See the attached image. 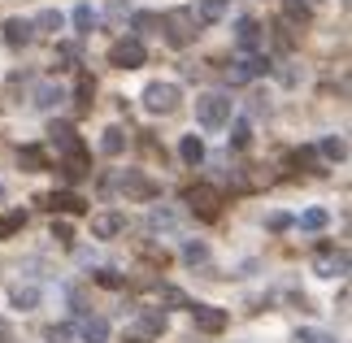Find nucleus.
<instances>
[{
    "instance_id": "f704fd0d",
    "label": "nucleus",
    "mask_w": 352,
    "mask_h": 343,
    "mask_svg": "<svg viewBox=\"0 0 352 343\" xmlns=\"http://www.w3.org/2000/svg\"><path fill=\"white\" fill-rule=\"evenodd\" d=\"M70 339H74L70 326H48V343H70Z\"/></svg>"
},
{
    "instance_id": "4c0bfd02",
    "label": "nucleus",
    "mask_w": 352,
    "mask_h": 343,
    "mask_svg": "<svg viewBox=\"0 0 352 343\" xmlns=\"http://www.w3.org/2000/svg\"><path fill=\"white\" fill-rule=\"evenodd\" d=\"M300 343H335V335H322V331H300Z\"/></svg>"
},
{
    "instance_id": "4468645a",
    "label": "nucleus",
    "mask_w": 352,
    "mask_h": 343,
    "mask_svg": "<svg viewBox=\"0 0 352 343\" xmlns=\"http://www.w3.org/2000/svg\"><path fill=\"white\" fill-rule=\"evenodd\" d=\"M31 22H26V18H9L5 22V44H13V48H22V44H31Z\"/></svg>"
},
{
    "instance_id": "c9c22d12",
    "label": "nucleus",
    "mask_w": 352,
    "mask_h": 343,
    "mask_svg": "<svg viewBox=\"0 0 352 343\" xmlns=\"http://www.w3.org/2000/svg\"><path fill=\"white\" fill-rule=\"evenodd\" d=\"M157 296L166 300V305H187V300H183V291H174V287H157Z\"/></svg>"
},
{
    "instance_id": "bb28decb",
    "label": "nucleus",
    "mask_w": 352,
    "mask_h": 343,
    "mask_svg": "<svg viewBox=\"0 0 352 343\" xmlns=\"http://www.w3.org/2000/svg\"><path fill=\"white\" fill-rule=\"evenodd\" d=\"M70 22H74V31H78V35H87L91 26H96V13H91V5H78Z\"/></svg>"
},
{
    "instance_id": "72a5a7b5",
    "label": "nucleus",
    "mask_w": 352,
    "mask_h": 343,
    "mask_svg": "<svg viewBox=\"0 0 352 343\" xmlns=\"http://www.w3.org/2000/svg\"><path fill=\"white\" fill-rule=\"evenodd\" d=\"M52 239H57V243H74V230H70V222H52Z\"/></svg>"
},
{
    "instance_id": "0eeeda50",
    "label": "nucleus",
    "mask_w": 352,
    "mask_h": 343,
    "mask_svg": "<svg viewBox=\"0 0 352 343\" xmlns=\"http://www.w3.org/2000/svg\"><path fill=\"white\" fill-rule=\"evenodd\" d=\"M265 70H270V61L248 52V57H235L231 65H226V78H231V87H239V83H252V78L265 74Z\"/></svg>"
},
{
    "instance_id": "e433bc0d",
    "label": "nucleus",
    "mask_w": 352,
    "mask_h": 343,
    "mask_svg": "<svg viewBox=\"0 0 352 343\" xmlns=\"http://www.w3.org/2000/svg\"><path fill=\"white\" fill-rule=\"evenodd\" d=\"M265 226H270V230H287V226H292V217H287V213H270V217H265Z\"/></svg>"
},
{
    "instance_id": "b1692460",
    "label": "nucleus",
    "mask_w": 352,
    "mask_h": 343,
    "mask_svg": "<svg viewBox=\"0 0 352 343\" xmlns=\"http://www.w3.org/2000/svg\"><path fill=\"white\" fill-rule=\"evenodd\" d=\"M22 226H26V213H22V209L5 213V217H0V239H13V235H18Z\"/></svg>"
},
{
    "instance_id": "9d476101",
    "label": "nucleus",
    "mask_w": 352,
    "mask_h": 343,
    "mask_svg": "<svg viewBox=\"0 0 352 343\" xmlns=\"http://www.w3.org/2000/svg\"><path fill=\"white\" fill-rule=\"evenodd\" d=\"M48 140L57 144V148H61L65 157H70V153H78V148H83V140H78V135H74V126H70V122H52V126H48Z\"/></svg>"
},
{
    "instance_id": "a878e982",
    "label": "nucleus",
    "mask_w": 352,
    "mask_h": 343,
    "mask_svg": "<svg viewBox=\"0 0 352 343\" xmlns=\"http://www.w3.org/2000/svg\"><path fill=\"white\" fill-rule=\"evenodd\" d=\"M322 157H327V161H344L348 157V144L340 140V135H327V140H322Z\"/></svg>"
},
{
    "instance_id": "aec40b11",
    "label": "nucleus",
    "mask_w": 352,
    "mask_h": 343,
    "mask_svg": "<svg viewBox=\"0 0 352 343\" xmlns=\"http://www.w3.org/2000/svg\"><path fill=\"white\" fill-rule=\"evenodd\" d=\"M18 166L35 174V170H44V166H48V161H44V153H39V148H35V144H26V148H18Z\"/></svg>"
},
{
    "instance_id": "58836bf2",
    "label": "nucleus",
    "mask_w": 352,
    "mask_h": 343,
    "mask_svg": "<svg viewBox=\"0 0 352 343\" xmlns=\"http://www.w3.org/2000/svg\"><path fill=\"white\" fill-rule=\"evenodd\" d=\"M183 256H187V261H205V243H187Z\"/></svg>"
},
{
    "instance_id": "7ed1b4c3",
    "label": "nucleus",
    "mask_w": 352,
    "mask_h": 343,
    "mask_svg": "<svg viewBox=\"0 0 352 343\" xmlns=\"http://www.w3.org/2000/svg\"><path fill=\"white\" fill-rule=\"evenodd\" d=\"M196 122L205 131H222L226 122H231V96H222V91H205L196 100Z\"/></svg>"
},
{
    "instance_id": "79ce46f5",
    "label": "nucleus",
    "mask_w": 352,
    "mask_h": 343,
    "mask_svg": "<svg viewBox=\"0 0 352 343\" xmlns=\"http://www.w3.org/2000/svg\"><path fill=\"white\" fill-rule=\"evenodd\" d=\"M126 343H148V339H126Z\"/></svg>"
},
{
    "instance_id": "9b49d317",
    "label": "nucleus",
    "mask_w": 352,
    "mask_h": 343,
    "mask_svg": "<svg viewBox=\"0 0 352 343\" xmlns=\"http://www.w3.org/2000/svg\"><path fill=\"white\" fill-rule=\"evenodd\" d=\"M44 204H48L52 213H87V200L78 196V191H52Z\"/></svg>"
},
{
    "instance_id": "a19ab883",
    "label": "nucleus",
    "mask_w": 352,
    "mask_h": 343,
    "mask_svg": "<svg viewBox=\"0 0 352 343\" xmlns=\"http://www.w3.org/2000/svg\"><path fill=\"white\" fill-rule=\"evenodd\" d=\"M0 343H13V335H9V326L0 322Z\"/></svg>"
},
{
    "instance_id": "ddd939ff",
    "label": "nucleus",
    "mask_w": 352,
    "mask_h": 343,
    "mask_svg": "<svg viewBox=\"0 0 352 343\" xmlns=\"http://www.w3.org/2000/svg\"><path fill=\"white\" fill-rule=\"evenodd\" d=\"M226 9H231V0H200L196 22H200V26H213V22H222V18H226Z\"/></svg>"
},
{
    "instance_id": "f257e3e1",
    "label": "nucleus",
    "mask_w": 352,
    "mask_h": 343,
    "mask_svg": "<svg viewBox=\"0 0 352 343\" xmlns=\"http://www.w3.org/2000/svg\"><path fill=\"white\" fill-rule=\"evenodd\" d=\"M183 204L200 217V222H218V217H222V191L209 187V183L187 187V191H183Z\"/></svg>"
},
{
    "instance_id": "c85d7f7f",
    "label": "nucleus",
    "mask_w": 352,
    "mask_h": 343,
    "mask_svg": "<svg viewBox=\"0 0 352 343\" xmlns=\"http://www.w3.org/2000/svg\"><path fill=\"white\" fill-rule=\"evenodd\" d=\"M231 144L235 148H248L252 144V126H248V122H235V126H231Z\"/></svg>"
},
{
    "instance_id": "ea45409f",
    "label": "nucleus",
    "mask_w": 352,
    "mask_h": 343,
    "mask_svg": "<svg viewBox=\"0 0 352 343\" xmlns=\"http://www.w3.org/2000/svg\"><path fill=\"white\" fill-rule=\"evenodd\" d=\"M296 166H314V148H300V153H296Z\"/></svg>"
},
{
    "instance_id": "473e14b6",
    "label": "nucleus",
    "mask_w": 352,
    "mask_h": 343,
    "mask_svg": "<svg viewBox=\"0 0 352 343\" xmlns=\"http://www.w3.org/2000/svg\"><path fill=\"white\" fill-rule=\"evenodd\" d=\"M96 283H100V287H109V291H118V287L126 283V278H122V274H113V269H100V274H96Z\"/></svg>"
},
{
    "instance_id": "2f4dec72",
    "label": "nucleus",
    "mask_w": 352,
    "mask_h": 343,
    "mask_svg": "<svg viewBox=\"0 0 352 343\" xmlns=\"http://www.w3.org/2000/svg\"><path fill=\"white\" fill-rule=\"evenodd\" d=\"M91 91H96V87H91V78L83 74V78H78V87H74V96H78V104H83V109L91 104Z\"/></svg>"
},
{
    "instance_id": "5701e85b",
    "label": "nucleus",
    "mask_w": 352,
    "mask_h": 343,
    "mask_svg": "<svg viewBox=\"0 0 352 343\" xmlns=\"http://www.w3.org/2000/svg\"><path fill=\"white\" fill-rule=\"evenodd\" d=\"M9 300H13V309H35L39 305V287H13Z\"/></svg>"
},
{
    "instance_id": "6e6552de",
    "label": "nucleus",
    "mask_w": 352,
    "mask_h": 343,
    "mask_svg": "<svg viewBox=\"0 0 352 343\" xmlns=\"http://www.w3.org/2000/svg\"><path fill=\"white\" fill-rule=\"evenodd\" d=\"M187 309H192L196 331H205V335H222L226 331V309H213V305H187Z\"/></svg>"
},
{
    "instance_id": "f8f14e48",
    "label": "nucleus",
    "mask_w": 352,
    "mask_h": 343,
    "mask_svg": "<svg viewBox=\"0 0 352 343\" xmlns=\"http://www.w3.org/2000/svg\"><path fill=\"white\" fill-rule=\"evenodd\" d=\"M61 174L70 178V183H78V178H87L91 174V161H87V148H78V153H70L65 157V166H61Z\"/></svg>"
},
{
    "instance_id": "39448f33",
    "label": "nucleus",
    "mask_w": 352,
    "mask_h": 343,
    "mask_svg": "<svg viewBox=\"0 0 352 343\" xmlns=\"http://www.w3.org/2000/svg\"><path fill=\"white\" fill-rule=\"evenodd\" d=\"M148 61V48L140 44V39H118V44L109 48V65H118V70H140V65Z\"/></svg>"
},
{
    "instance_id": "1a4fd4ad",
    "label": "nucleus",
    "mask_w": 352,
    "mask_h": 343,
    "mask_svg": "<svg viewBox=\"0 0 352 343\" xmlns=\"http://www.w3.org/2000/svg\"><path fill=\"white\" fill-rule=\"evenodd\" d=\"M122 230H126V217L113 213V209H104V213L91 217V235H96V239H118Z\"/></svg>"
},
{
    "instance_id": "dca6fc26",
    "label": "nucleus",
    "mask_w": 352,
    "mask_h": 343,
    "mask_svg": "<svg viewBox=\"0 0 352 343\" xmlns=\"http://www.w3.org/2000/svg\"><path fill=\"white\" fill-rule=\"evenodd\" d=\"M235 39H239V48H243V52H252L256 44H261V26H256L252 18H239V26H235Z\"/></svg>"
},
{
    "instance_id": "a211bd4d",
    "label": "nucleus",
    "mask_w": 352,
    "mask_h": 343,
    "mask_svg": "<svg viewBox=\"0 0 352 343\" xmlns=\"http://www.w3.org/2000/svg\"><path fill=\"white\" fill-rule=\"evenodd\" d=\"M100 153L104 157H122V153H126V131L109 126V131H104V140H100Z\"/></svg>"
},
{
    "instance_id": "423d86ee",
    "label": "nucleus",
    "mask_w": 352,
    "mask_h": 343,
    "mask_svg": "<svg viewBox=\"0 0 352 343\" xmlns=\"http://www.w3.org/2000/svg\"><path fill=\"white\" fill-rule=\"evenodd\" d=\"M118 191H122L126 200H157V196H161V187H157L148 174H140V170H126V174H122V178H118Z\"/></svg>"
},
{
    "instance_id": "cd10ccee",
    "label": "nucleus",
    "mask_w": 352,
    "mask_h": 343,
    "mask_svg": "<svg viewBox=\"0 0 352 343\" xmlns=\"http://www.w3.org/2000/svg\"><path fill=\"white\" fill-rule=\"evenodd\" d=\"M140 326L148 335H161V331H166V313H140Z\"/></svg>"
},
{
    "instance_id": "20e7f679",
    "label": "nucleus",
    "mask_w": 352,
    "mask_h": 343,
    "mask_svg": "<svg viewBox=\"0 0 352 343\" xmlns=\"http://www.w3.org/2000/svg\"><path fill=\"white\" fill-rule=\"evenodd\" d=\"M179 100H183L179 83H148L144 87V109H148V113H174Z\"/></svg>"
},
{
    "instance_id": "f3484780",
    "label": "nucleus",
    "mask_w": 352,
    "mask_h": 343,
    "mask_svg": "<svg viewBox=\"0 0 352 343\" xmlns=\"http://www.w3.org/2000/svg\"><path fill=\"white\" fill-rule=\"evenodd\" d=\"M179 157L187 161V166H200V161H205V140H200V135H183Z\"/></svg>"
},
{
    "instance_id": "2eb2a0df",
    "label": "nucleus",
    "mask_w": 352,
    "mask_h": 343,
    "mask_svg": "<svg viewBox=\"0 0 352 343\" xmlns=\"http://www.w3.org/2000/svg\"><path fill=\"white\" fill-rule=\"evenodd\" d=\"M78 335H83V343H104L109 339V322L104 318H83L78 322Z\"/></svg>"
},
{
    "instance_id": "412c9836",
    "label": "nucleus",
    "mask_w": 352,
    "mask_h": 343,
    "mask_svg": "<svg viewBox=\"0 0 352 343\" xmlns=\"http://www.w3.org/2000/svg\"><path fill=\"white\" fill-rule=\"evenodd\" d=\"M344 269H348V252H340V256L327 252V256L318 261V274H322V278H335V274H344Z\"/></svg>"
},
{
    "instance_id": "7c9ffc66",
    "label": "nucleus",
    "mask_w": 352,
    "mask_h": 343,
    "mask_svg": "<svg viewBox=\"0 0 352 343\" xmlns=\"http://www.w3.org/2000/svg\"><path fill=\"white\" fill-rule=\"evenodd\" d=\"M287 18H296V22H309V18H314V9H309V5H300V0H287Z\"/></svg>"
},
{
    "instance_id": "c756f323",
    "label": "nucleus",
    "mask_w": 352,
    "mask_h": 343,
    "mask_svg": "<svg viewBox=\"0 0 352 343\" xmlns=\"http://www.w3.org/2000/svg\"><path fill=\"white\" fill-rule=\"evenodd\" d=\"M300 226H305V230H322V226H327V209H309V213L300 217Z\"/></svg>"
},
{
    "instance_id": "6ab92c4d",
    "label": "nucleus",
    "mask_w": 352,
    "mask_h": 343,
    "mask_svg": "<svg viewBox=\"0 0 352 343\" xmlns=\"http://www.w3.org/2000/svg\"><path fill=\"white\" fill-rule=\"evenodd\" d=\"M131 26H135L140 35H161V13H148V9H140V13L131 18Z\"/></svg>"
},
{
    "instance_id": "393cba45",
    "label": "nucleus",
    "mask_w": 352,
    "mask_h": 343,
    "mask_svg": "<svg viewBox=\"0 0 352 343\" xmlns=\"http://www.w3.org/2000/svg\"><path fill=\"white\" fill-rule=\"evenodd\" d=\"M31 31H48V35H57V31H61V13H57V9H44V13H39V18L31 22Z\"/></svg>"
},
{
    "instance_id": "f03ea898",
    "label": "nucleus",
    "mask_w": 352,
    "mask_h": 343,
    "mask_svg": "<svg viewBox=\"0 0 352 343\" xmlns=\"http://www.w3.org/2000/svg\"><path fill=\"white\" fill-rule=\"evenodd\" d=\"M161 31H166V39H170L174 48H187V44H196L200 22H196L192 9H170L166 18H161Z\"/></svg>"
},
{
    "instance_id": "4be33fe9",
    "label": "nucleus",
    "mask_w": 352,
    "mask_h": 343,
    "mask_svg": "<svg viewBox=\"0 0 352 343\" xmlns=\"http://www.w3.org/2000/svg\"><path fill=\"white\" fill-rule=\"evenodd\" d=\"M57 100H65V91H61L57 83H39V87H35V104H39V109H52Z\"/></svg>"
}]
</instances>
